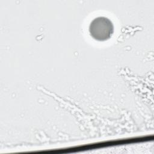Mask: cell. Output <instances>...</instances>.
<instances>
[{"label": "cell", "instance_id": "6da1fadb", "mask_svg": "<svg viewBox=\"0 0 154 154\" xmlns=\"http://www.w3.org/2000/svg\"><path fill=\"white\" fill-rule=\"evenodd\" d=\"M89 33L96 40L103 42L109 39L114 31L112 21L108 17L100 16L94 18L89 25Z\"/></svg>", "mask_w": 154, "mask_h": 154}]
</instances>
